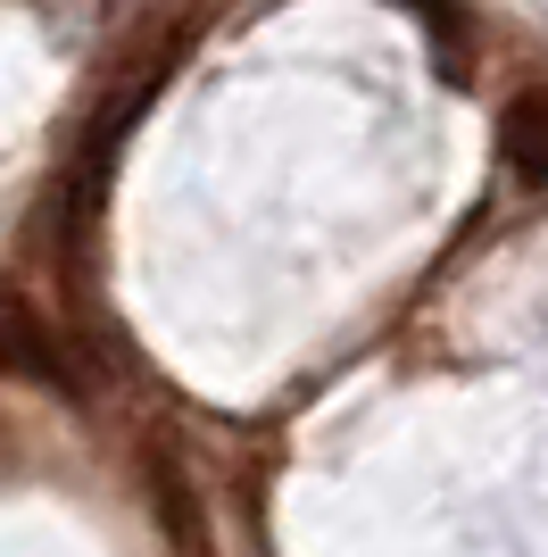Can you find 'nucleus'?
Instances as JSON below:
<instances>
[{"label": "nucleus", "instance_id": "nucleus-1", "mask_svg": "<svg viewBox=\"0 0 548 557\" xmlns=\"http://www.w3.org/2000/svg\"><path fill=\"white\" fill-rule=\"evenodd\" d=\"M9 367L25 374V383H42V392H67V399H84V367H75L67 349L50 342L42 333V317H34V308H9Z\"/></svg>", "mask_w": 548, "mask_h": 557}, {"label": "nucleus", "instance_id": "nucleus-2", "mask_svg": "<svg viewBox=\"0 0 548 557\" xmlns=\"http://www.w3.org/2000/svg\"><path fill=\"white\" fill-rule=\"evenodd\" d=\"M499 159L515 166V184L548 191V84H532V92L507 100V116H499Z\"/></svg>", "mask_w": 548, "mask_h": 557}, {"label": "nucleus", "instance_id": "nucleus-3", "mask_svg": "<svg viewBox=\"0 0 548 557\" xmlns=\"http://www.w3.org/2000/svg\"><path fill=\"white\" fill-rule=\"evenodd\" d=\"M408 9H415V17H424V25H433V42H440V59H449V67H457V34H465V17H457L449 0H408Z\"/></svg>", "mask_w": 548, "mask_h": 557}]
</instances>
